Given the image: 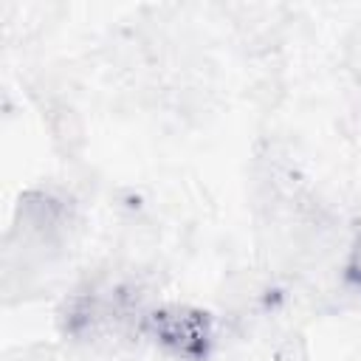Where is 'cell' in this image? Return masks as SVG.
I'll use <instances>...</instances> for the list:
<instances>
[{"mask_svg": "<svg viewBox=\"0 0 361 361\" xmlns=\"http://www.w3.org/2000/svg\"><path fill=\"white\" fill-rule=\"evenodd\" d=\"M152 327H155L158 341H164L180 355H192L206 344V324L197 313L161 310L152 316Z\"/></svg>", "mask_w": 361, "mask_h": 361, "instance_id": "1", "label": "cell"}]
</instances>
